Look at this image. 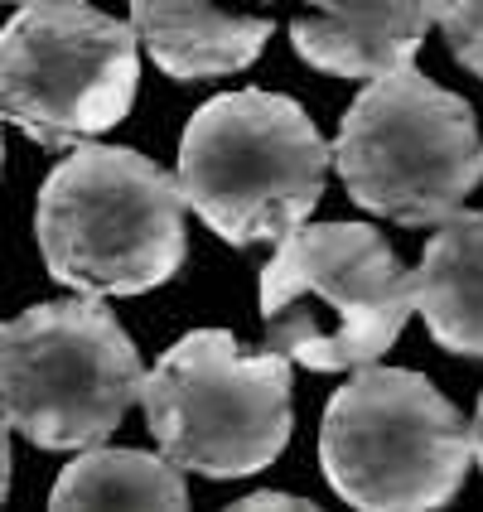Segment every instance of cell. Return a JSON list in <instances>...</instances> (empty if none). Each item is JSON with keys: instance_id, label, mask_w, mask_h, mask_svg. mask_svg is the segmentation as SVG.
<instances>
[{"instance_id": "14", "label": "cell", "mask_w": 483, "mask_h": 512, "mask_svg": "<svg viewBox=\"0 0 483 512\" xmlns=\"http://www.w3.org/2000/svg\"><path fill=\"white\" fill-rule=\"evenodd\" d=\"M237 512H256V508H295V512H310V498H295V493H247L232 503Z\"/></svg>"}, {"instance_id": "2", "label": "cell", "mask_w": 483, "mask_h": 512, "mask_svg": "<svg viewBox=\"0 0 483 512\" xmlns=\"http://www.w3.org/2000/svg\"><path fill=\"white\" fill-rule=\"evenodd\" d=\"M334 145L314 131L310 112L281 92H218L189 116L179 136L184 203L228 247L281 242L314 213Z\"/></svg>"}, {"instance_id": "16", "label": "cell", "mask_w": 483, "mask_h": 512, "mask_svg": "<svg viewBox=\"0 0 483 512\" xmlns=\"http://www.w3.org/2000/svg\"><path fill=\"white\" fill-rule=\"evenodd\" d=\"M474 459H479V469H483V392H479V411H474Z\"/></svg>"}, {"instance_id": "8", "label": "cell", "mask_w": 483, "mask_h": 512, "mask_svg": "<svg viewBox=\"0 0 483 512\" xmlns=\"http://www.w3.org/2000/svg\"><path fill=\"white\" fill-rule=\"evenodd\" d=\"M136 87V29L87 0H25L0 29V112L44 150L121 126Z\"/></svg>"}, {"instance_id": "12", "label": "cell", "mask_w": 483, "mask_h": 512, "mask_svg": "<svg viewBox=\"0 0 483 512\" xmlns=\"http://www.w3.org/2000/svg\"><path fill=\"white\" fill-rule=\"evenodd\" d=\"M49 508H189V484L184 469L165 455H141V450H107L87 445L73 459L58 484L49 488Z\"/></svg>"}, {"instance_id": "5", "label": "cell", "mask_w": 483, "mask_h": 512, "mask_svg": "<svg viewBox=\"0 0 483 512\" xmlns=\"http://www.w3.org/2000/svg\"><path fill=\"white\" fill-rule=\"evenodd\" d=\"M474 430L435 382L411 368L363 363L334 392L319 426L324 479L348 508L435 512L464 488Z\"/></svg>"}, {"instance_id": "3", "label": "cell", "mask_w": 483, "mask_h": 512, "mask_svg": "<svg viewBox=\"0 0 483 512\" xmlns=\"http://www.w3.org/2000/svg\"><path fill=\"white\" fill-rule=\"evenodd\" d=\"M416 310V276L368 223H300L261 266L266 348L310 372L377 363Z\"/></svg>"}, {"instance_id": "7", "label": "cell", "mask_w": 483, "mask_h": 512, "mask_svg": "<svg viewBox=\"0 0 483 512\" xmlns=\"http://www.w3.org/2000/svg\"><path fill=\"white\" fill-rule=\"evenodd\" d=\"M141 358L102 295L49 300L0 324V411L39 450L102 445L141 401Z\"/></svg>"}, {"instance_id": "6", "label": "cell", "mask_w": 483, "mask_h": 512, "mask_svg": "<svg viewBox=\"0 0 483 512\" xmlns=\"http://www.w3.org/2000/svg\"><path fill=\"white\" fill-rule=\"evenodd\" d=\"M141 406L160 455L184 474L247 479L290 445V358L242 353L228 329H194L145 372Z\"/></svg>"}, {"instance_id": "15", "label": "cell", "mask_w": 483, "mask_h": 512, "mask_svg": "<svg viewBox=\"0 0 483 512\" xmlns=\"http://www.w3.org/2000/svg\"><path fill=\"white\" fill-rule=\"evenodd\" d=\"M5 493H10V421L0 411V503H5Z\"/></svg>"}, {"instance_id": "11", "label": "cell", "mask_w": 483, "mask_h": 512, "mask_svg": "<svg viewBox=\"0 0 483 512\" xmlns=\"http://www.w3.org/2000/svg\"><path fill=\"white\" fill-rule=\"evenodd\" d=\"M416 276V310L445 353L483 358V213H450L435 223Z\"/></svg>"}, {"instance_id": "4", "label": "cell", "mask_w": 483, "mask_h": 512, "mask_svg": "<svg viewBox=\"0 0 483 512\" xmlns=\"http://www.w3.org/2000/svg\"><path fill=\"white\" fill-rule=\"evenodd\" d=\"M348 199L401 228H435L483 179V136L474 107L430 83L416 63L368 78L343 112L334 141Z\"/></svg>"}, {"instance_id": "1", "label": "cell", "mask_w": 483, "mask_h": 512, "mask_svg": "<svg viewBox=\"0 0 483 512\" xmlns=\"http://www.w3.org/2000/svg\"><path fill=\"white\" fill-rule=\"evenodd\" d=\"M184 189L126 145L83 141L63 155L34 208L49 276L78 295H145L179 276L189 256Z\"/></svg>"}, {"instance_id": "17", "label": "cell", "mask_w": 483, "mask_h": 512, "mask_svg": "<svg viewBox=\"0 0 483 512\" xmlns=\"http://www.w3.org/2000/svg\"><path fill=\"white\" fill-rule=\"evenodd\" d=\"M0 126H5V112H0ZM0 160H5V131H0Z\"/></svg>"}, {"instance_id": "9", "label": "cell", "mask_w": 483, "mask_h": 512, "mask_svg": "<svg viewBox=\"0 0 483 512\" xmlns=\"http://www.w3.org/2000/svg\"><path fill=\"white\" fill-rule=\"evenodd\" d=\"M314 15L290 25V44L319 73L382 78L416 63L435 0H305Z\"/></svg>"}, {"instance_id": "13", "label": "cell", "mask_w": 483, "mask_h": 512, "mask_svg": "<svg viewBox=\"0 0 483 512\" xmlns=\"http://www.w3.org/2000/svg\"><path fill=\"white\" fill-rule=\"evenodd\" d=\"M435 25L450 54L483 78V0H435Z\"/></svg>"}, {"instance_id": "10", "label": "cell", "mask_w": 483, "mask_h": 512, "mask_svg": "<svg viewBox=\"0 0 483 512\" xmlns=\"http://www.w3.org/2000/svg\"><path fill=\"white\" fill-rule=\"evenodd\" d=\"M271 5V0H261ZM131 29L150 63L179 83L252 68L276 25L232 0H131Z\"/></svg>"}]
</instances>
